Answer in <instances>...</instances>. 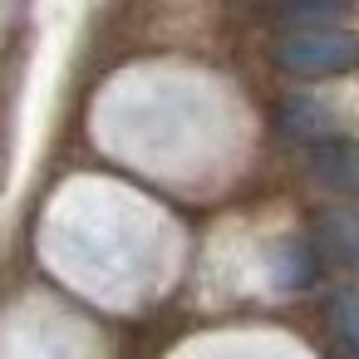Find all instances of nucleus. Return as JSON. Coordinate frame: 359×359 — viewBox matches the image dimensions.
<instances>
[{
	"label": "nucleus",
	"mask_w": 359,
	"mask_h": 359,
	"mask_svg": "<svg viewBox=\"0 0 359 359\" xmlns=\"http://www.w3.org/2000/svg\"><path fill=\"white\" fill-rule=\"evenodd\" d=\"M276 65L295 79H334L359 69V35L339 25H295L276 40Z\"/></svg>",
	"instance_id": "obj_1"
},
{
	"label": "nucleus",
	"mask_w": 359,
	"mask_h": 359,
	"mask_svg": "<svg viewBox=\"0 0 359 359\" xmlns=\"http://www.w3.org/2000/svg\"><path fill=\"white\" fill-rule=\"evenodd\" d=\"M310 168L325 187H334L344 197H359V143L354 138H315Z\"/></svg>",
	"instance_id": "obj_2"
},
{
	"label": "nucleus",
	"mask_w": 359,
	"mask_h": 359,
	"mask_svg": "<svg viewBox=\"0 0 359 359\" xmlns=\"http://www.w3.org/2000/svg\"><path fill=\"white\" fill-rule=\"evenodd\" d=\"M349 11V0H276V15L295 30V25H334Z\"/></svg>",
	"instance_id": "obj_3"
},
{
	"label": "nucleus",
	"mask_w": 359,
	"mask_h": 359,
	"mask_svg": "<svg viewBox=\"0 0 359 359\" xmlns=\"http://www.w3.org/2000/svg\"><path fill=\"white\" fill-rule=\"evenodd\" d=\"M320 231H325V246H330L339 261L359 266V212H330Z\"/></svg>",
	"instance_id": "obj_4"
},
{
	"label": "nucleus",
	"mask_w": 359,
	"mask_h": 359,
	"mask_svg": "<svg viewBox=\"0 0 359 359\" xmlns=\"http://www.w3.org/2000/svg\"><path fill=\"white\" fill-rule=\"evenodd\" d=\"M330 325H334L339 344H344L349 354H359V285H349V290L334 295V305H330Z\"/></svg>",
	"instance_id": "obj_5"
},
{
	"label": "nucleus",
	"mask_w": 359,
	"mask_h": 359,
	"mask_svg": "<svg viewBox=\"0 0 359 359\" xmlns=\"http://www.w3.org/2000/svg\"><path fill=\"white\" fill-rule=\"evenodd\" d=\"M280 123H285V133H290V138H325V123H330V114H325L320 104H305V99H295V104H285Z\"/></svg>",
	"instance_id": "obj_6"
}]
</instances>
